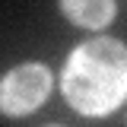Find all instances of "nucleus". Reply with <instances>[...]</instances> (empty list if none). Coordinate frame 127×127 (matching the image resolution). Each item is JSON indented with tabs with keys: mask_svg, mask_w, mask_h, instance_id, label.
<instances>
[{
	"mask_svg": "<svg viewBox=\"0 0 127 127\" xmlns=\"http://www.w3.org/2000/svg\"><path fill=\"white\" fill-rule=\"evenodd\" d=\"M61 92L83 118H108L127 98V45L98 35L70 51L61 73Z\"/></svg>",
	"mask_w": 127,
	"mask_h": 127,
	"instance_id": "obj_1",
	"label": "nucleus"
},
{
	"mask_svg": "<svg viewBox=\"0 0 127 127\" xmlns=\"http://www.w3.org/2000/svg\"><path fill=\"white\" fill-rule=\"evenodd\" d=\"M61 13L79 29H105L118 16V3H111V0H64Z\"/></svg>",
	"mask_w": 127,
	"mask_h": 127,
	"instance_id": "obj_3",
	"label": "nucleus"
},
{
	"mask_svg": "<svg viewBox=\"0 0 127 127\" xmlns=\"http://www.w3.org/2000/svg\"><path fill=\"white\" fill-rule=\"evenodd\" d=\"M51 95V70L38 61H26L0 76V114L26 118Z\"/></svg>",
	"mask_w": 127,
	"mask_h": 127,
	"instance_id": "obj_2",
	"label": "nucleus"
},
{
	"mask_svg": "<svg viewBox=\"0 0 127 127\" xmlns=\"http://www.w3.org/2000/svg\"><path fill=\"white\" fill-rule=\"evenodd\" d=\"M48 127H57V124H48Z\"/></svg>",
	"mask_w": 127,
	"mask_h": 127,
	"instance_id": "obj_4",
	"label": "nucleus"
}]
</instances>
